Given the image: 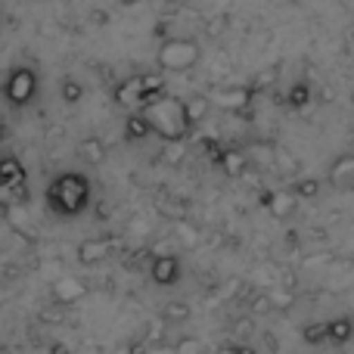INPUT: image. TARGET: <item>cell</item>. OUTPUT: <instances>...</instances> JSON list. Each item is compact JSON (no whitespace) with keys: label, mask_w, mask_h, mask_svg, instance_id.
<instances>
[{"label":"cell","mask_w":354,"mask_h":354,"mask_svg":"<svg viewBox=\"0 0 354 354\" xmlns=\"http://www.w3.org/2000/svg\"><path fill=\"white\" fill-rule=\"evenodd\" d=\"M91 19H93L97 25H106V19H109V16H106L103 10H97V12H91Z\"/></svg>","instance_id":"cell-30"},{"label":"cell","mask_w":354,"mask_h":354,"mask_svg":"<svg viewBox=\"0 0 354 354\" xmlns=\"http://www.w3.org/2000/svg\"><path fill=\"white\" fill-rule=\"evenodd\" d=\"M59 97H62V103L75 106V103H81V97H84V87H81L75 78H62V84H59Z\"/></svg>","instance_id":"cell-22"},{"label":"cell","mask_w":354,"mask_h":354,"mask_svg":"<svg viewBox=\"0 0 354 354\" xmlns=\"http://www.w3.org/2000/svg\"><path fill=\"white\" fill-rule=\"evenodd\" d=\"M143 354H177V351H174V345L159 342V345H147V348H143Z\"/></svg>","instance_id":"cell-28"},{"label":"cell","mask_w":354,"mask_h":354,"mask_svg":"<svg viewBox=\"0 0 354 354\" xmlns=\"http://www.w3.org/2000/svg\"><path fill=\"white\" fill-rule=\"evenodd\" d=\"M78 156H81V162H87V165H103L106 143L100 140V137H84V140L78 143Z\"/></svg>","instance_id":"cell-14"},{"label":"cell","mask_w":354,"mask_h":354,"mask_svg":"<svg viewBox=\"0 0 354 354\" xmlns=\"http://www.w3.org/2000/svg\"><path fill=\"white\" fill-rule=\"evenodd\" d=\"M351 106H354V87H351Z\"/></svg>","instance_id":"cell-33"},{"label":"cell","mask_w":354,"mask_h":354,"mask_svg":"<svg viewBox=\"0 0 354 354\" xmlns=\"http://www.w3.org/2000/svg\"><path fill=\"white\" fill-rule=\"evenodd\" d=\"M147 339H149V345H159L162 342V330H165V317H156V320H149L147 324Z\"/></svg>","instance_id":"cell-27"},{"label":"cell","mask_w":354,"mask_h":354,"mask_svg":"<svg viewBox=\"0 0 354 354\" xmlns=\"http://www.w3.org/2000/svg\"><path fill=\"white\" fill-rule=\"evenodd\" d=\"M174 233H177V239H180L183 245H196V243H199V230H196L193 224H187V221H177Z\"/></svg>","instance_id":"cell-25"},{"label":"cell","mask_w":354,"mask_h":354,"mask_svg":"<svg viewBox=\"0 0 354 354\" xmlns=\"http://www.w3.org/2000/svg\"><path fill=\"white\" fill-rule=\"evenodd\" d=\"M149 277L156 286H174L180 280V261L174 255H156L149 264Z\"/></svg>","instance_id":"cell-8"},{"label":"cell","mask_w":354,"mask_h":354,"mask_svg":"<svg viewBox=\"0 0 354 354\" xmlns=\"http://www.w3.org/2000/svg\"><path fill=\"white\" fill-rule=\"evenodd\" d=\"M239 354H255V351H252V348H239Z\"/></svg>","instance_id":"cell-32"},{"label":"cell","mask_w":354,"mask_h":354,"mask_svg":"<svg viewBox=\"0 0 354 354\" xmlns=\"http://www.w3.org/2000/svg\"><path fill=\"white\" fill-rule=\"evenodd\" d=\"M78 261L84 264V268H93V264H103L106 258L112 255V239L106 236H97V239H84V243H78Z\"/></svg>","instance_id":"cell-7"},{"label":"cell","mask_w":354,"mask_h":354,"mask_svg":"<svg viewBox=\"0 0 354 354\" xmlns=\"http://www.w3.org/2000/svg\"><path fill=\"white\" fill-rule=\"evenodd\" d=\"M47 205L62 218H78L91 205V180L78 171L59 174L47 189Z\"/></svg>","instance_id":"cell-2"},{"label":"cell","mask_w":354,"mask_h":354,"mask_svg":"<svg viewBox=\"0 0 354 354\" xmlns=\"http://www.w3.org/2000/svg\"><path fill=\"white\" fill-rule=\"evenodd\" d=\"M326 330H330V342L345 345L354 336V320L351 317H336V320H330V324H326Z\"/></svg>","instance_id":"cell-17"},{"label":"cell","mask_w":354,"mask_h":354,"mask_svg":"<svg viewBox=\"0 0 354 354\" xmlns=\"http://www.w3.org/2000/svg\"><path fill=\"white\" fill-rule=\"evenodd\" d=\"M174 351L177 354H202V342L196 336H183L174 342Z\"/></svg>","instance_id":"cell-26"},{"label":"cell","mask_w":354,"mask_h":354,"mask_svg":"<svg viewBox=\"0 0 354 354\" xmlns=\"http://www.w3.org/2000/svg\"><path fill=\"white\" fill-rule=\"evenodd\" d=\"M140 112H143V118L149 122L153 134L159 137V140H165V143L187 140V134L193 131V128H189V122H187L183 97H171V93H165V97L147 103Z\"/></svg>","instance_id":"cell-1"},{"label":"cell","mask_w":354,"mask_h":354,"mask_svg":"<svg viewBox=\"0 0 354 354\" xmlns=\"http://www.w3.org/2000/svg\"><path fill=\"white\" fill-rule=\"evenodd\" d=\"M87 295V286L81 280H75V277H59V280L53 283V299L59 301V305H75V301H81Z\"/></svg>","instance_id":"cell-12"},{"label":"cell","mask_w":354,"mask_h":354,"mask_svg":"<svg viewBox=\"0 0 354 354\" xmlns=\"http://www.w3.org/2000/svg\"><path fill=\"white\" fill-rule=\"evenodd\" d=\"M301 339H305L308 345L326 342V339H330V330H326V324H308L305 330H301Z\"/></svg>","instance_id":"cell-23"},{"label":"cell","mask_w":354,"mask_h":354,"mask_svg":"<svg viewBox=\"0 0 354 354\" xmlns=\"http://www.w3.org/2000/svg\"><path fill=\"white\" fill-rule=\"evenodd\" d=\"M218 165L221 171H224L227 177H243L245 171H249V159H245L243 149H221L218 153Z\"/></svg>","instance_id":"cell-13"},{"label":"cell","mask_w":354,"mask_h":354,"mask_svg":"<svg viewBox=\"0 0 354 354\" xmlns=\"http://www.w3.org/2000/svg\"><path fill=\"white\" fill-rule=\"evenodd\" d=\"M261 205L270 212V218L283 221V218H289V214L295 212L299 196H295L292 189H268V193H261Z\"/></svg>","instance_id":"cell-5"},{"label":"cell","mask_w":354,"mask_h":354,"mask_svg":"<svg viewBox=\"0 0 354 354\" xmlns=\"http://www.w3.org/2000/svg\"><path fill=\"white\" fill-rule=\"evenodd\" d=\"M214 354H239V345H221Z\"/></svg>","instance_id":"cell-29"},{"label":"cell","mask_w":354,"mask_h":354,"mask_svg":"<svg viewBox=\"0 0 354 354\" xmlns=\"http://www.w3.org/2000/svg\"><path fill=\"white\" fill-rule=\"evenodd\" d=\"M115 103L128 112L143 109V75H131L115 87Z\"/></svg>","instance_id":"cell-6"},{"label":"cell","mask_w":354,"mask_h":354,"mask_svg":"<svg viewBox=\"0 0 354 354\" xmlns=\"http://www.w3.org/2000/svg\"><path fill=\"white\" fill-rule=\"evenodd\" d=\"M183 109H187L189 128H199V124L208 122V115H212L214 100L205 97V93H189V97H183Z\"/></svg>","instance_id":"cell-11"},{"label":"cell","mask_w":354,"mask_h":354,"mask_svg":"<svg viewBox=\"0 0 354 354\" xmlns=\"http://www.w3.org/2000/svg\"><path fill=\"white\" fill-rule=\"evenodd\" d=\"M326 180L336 189H351L354 187V153H342L330 162V171H326Z\"/></svg>","instance_id":"cell-10"},{"label":"cell","mask_w":354,"mask_h":354,"mask_svg":"<svg viewBox=\"0 0 354 354\" xmlns=\"http://www.w3.org/2000/svg\"><path fill=\"white\" fill-rule=\"evenodd\" d=\"M6 218H10V224L16 227V230H22V233H31V224H28V212H25V208H19V205H10V208H6Z\"/></svg>","instance_id":"cell-24"},{"label":"cell","mask_w":354,"mask_h":354,"mask_svg":"<svg viewBox=\"0 0 354 354\" xmlns=\"http://www.w3.org/2000/svg\"><path fill=\"white\" fill-rule=\"evenodd\" d=\"M252 103V87H224V91L214 93V106L218 109H227V112H245Z\"/></svg>","instance_id":"cell-9"},{"label":"cell","mask_w":354,"mask_h":354,"mask_svg":"<svg viewBox=\"0 0 354 354\" xmlns=\"http://www.w3.org/2000/svg\"><path fill=\"white\" fill-rule=\"evenodd\" d=\"M3 97L10 106H16V109H25V106L35 103L37 97V75L35 68L28 66H16L10 75L3 78Z\"/></svg>","instance_id":"cell-4"},{"label":"cell","mask_w":354,"mask_h":354,"mask_svg":"<svg viewBox=\"0 0 354 354\" xmlns=\"http://www.w3.org/2000/svg\"><path fill=\"white\" fill-rule=\"evenodd\" d=\"M165 97V72H143V106Z\"/></svg>","instance_id":"cell-15"},{"label":"cell","mask_w":354,"mask_h":354,"mask_svg":"<svg viewBox=\"0 0 354 354\" xmlns=\"http://www.w3.org/2000/svg\"><path fill=\"white\" fill-rule=\"evenodd\" d=\"M137 3V0H122V6H134Z\"/></svg>","instance_id":"cell-31"},{"label":"cell","mask_w":354,"mask_h":354,"mask_svg":"<svg viewBox=\"0 0 354 354\" xmlns=\"http://www.w3.org/2000/svg\"><path fill=\"white\" fill-rule=\"evenodd\" d=\"M308 103H311V87H308L305 81H299V84L289 87V93H286V106H289V109H305Z\"/></svg>","instance_id":"cell-18"},{"label":"cell","mask_w":354,"mask_h":354,"mask_svg":"<svg viewBox=\"0 0 354 354\" xmlns=\"http://www.w3.org/2000/svg\"><path fill=\"white\" fill-rule=\"evenodd\" d=\"M292 193L299 196V199H317L320 196V180L317 177H299V180L292 183Z\"/></svg>","instance_id":"cell-21"},{"label":"cell","mask_w":354,"mask_h":354,"mask_svg":"<svg viewBox=\"0 0 354 354\" xmlns=\"http://www.w3.org/2000/svg\"><path fill=\"white\" fill-rule=\"evenodd\" d=\"M0 174H3L6 187H19V183L25 180V171L16 159H0Z\"/></svg>","instance_id":"cell-20"},{"label":"cell","mask_w":354,"mask_h":354,"mask_svg":"<svg viewBox=\"0 0 354 354\" xmlns=\"http://www.w3.org/2000/svg\"><path fill=\"white\" fill-rule=\"evenodd\" d=\"M202 50L193 37H168L159 44V53H156V66L159 72H189V68L199 62Z\"/></svg>","instance_id":"cell-3"},{"label":"cell","mask_w":354,"mask_h":354,"mask_svg":"<svg viewBox=\"0 0 354 354\" xmlns=\"http://www.w3.org/2000/svg\"><path fill=\"white\" fill-rule=\"evenodd\" d=\"M153 134L149 122L143 118V112H131L128 122H124V140H143V137Z\"/></svg>","instance_id":"cell-16"},{"label":"cell","mask_w":354,"mask_h":354,"mask_svg":"<svg viewBox=\"0 0 354 354\" xmlns=\"http://www.w3.org/2000/svg\"><path fill=\"white\" fill-rule=\"evenodd\" d=\"M168 3H171V0H168Z\"/></svg>","instance_id":"cell-34"},{"label":"cell","mask_w":354,"mask_h":354,"mask_svg":"<svg viewBox=\"0 0 354 354\" xmlns=\"http://www.w3.org/2000/svg\"><path fill=\"white\" fill-rule=\"evenodd\" d=\"M189 314H193V308H189L187 301H168L162 317H165V324H187Z\"/></svg>","instance_id":"cell-19"}]
</instances>
